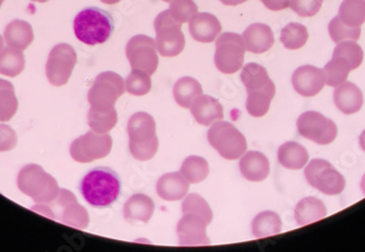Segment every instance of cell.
Returning a JSON list of instances; mask_svg holds the SVG:
<instances>
[{
    "mask_svg": "<svg viewBox=\"0 0 365 252\" xmlns=\"http://www.w3.org/2000/svg\"><path fill=\"white\" fill-rule=\"evenodd\" d=\"M202 94V84L194 78L182 77L174 84V100L182 107L190 108L194 100Z\"/></svg>",
    "mask_w": 365,
    "mask_h": 252,
    "instance_id": "d4e9b609",
    "label": "cell"
},
{
    "mask_svg": "<svg viewBox=\"0 0 365 252\" xmlns=\"http://www.w3.org/2000/svg\"><path fill=\"white\" fill-rule=\"evenodd\" d=\"M155 30L157 34L155 44L161 56L176 57L185 48V36L182 32V24L174 19L170 10L162 11L155 18Z\"/></svg>",
    "mask_w": 365,
    "mask_h": 252,
    "instance_id": "8992f818",
    "label": "cell"
},
{
    "mask_svg": "<svg viewBox=\"0 0 365 252\" xmlns=\"http://www.w3.org/2000/svg\"><path fill=\"white\" fill-rule=\"evenodd\" d=\"M359 142H360L361 149H362L365 152V130L361 133L360 138H359Z\"/></svg>",
    "mask_w": 365,
    "mask_h": 252,
    "instance_id": "7bdbcfd3",
    "label": "cell"
},
{
    "mask_svg": "<svg viewBox=\"0 0 365 252\" xmlns=\"http://www.w3.org/2000/svg\"><path fill=\"white\" fill-rule=\"evenodd\" d=\"M123 212L127 222L148 223L155 212V202L150 196L145 194H134L126 201Z\"/></svg>",
    "mask_w": 365,
    "mask_h": 252,
    "instance_id": "7402d4cb",
    "label": "cell"
},
{
    "mask_svg": "<svg viewBox=\"0 0 365 252\" xmlns=\"http://www.w3.org/2000/svg\"><path fill=\"white\" fill-rule=\"evenodd\" d=\"M180 173L182 174L190 184H199L204 182L210 173L208 162L204 157L192 155L186 157L180 166Z\"/></svg>",
    "mask_w": 365,
    "mask_h": 252,
    "instance_id": "4316f807",
    "label": "cell"
},
{
    "mask_svg": "<svg viewBox=\"0 0 365 252\" xmlns=\"http://www.w3.org/2000/svg\"><path fill=\"white\" fill-rule=\"evenodd\" d=\"M324 0H290V8L303 18H309L319 14Z\"/></svg>",
    "mask_w": 365,
    "mask_h": 252,
    "instance_id": "ab89813d",
    "label": "cell"
},
{
    "mask_svg": "<svg viewBox=\"0 0 365 252\" xmlns=\"http://www.w3.org/2000/svg\"><path fill=\"white\" fill-rule=\"evenodd\" d=\"M24 56L21 53L16 52L14 49H6L3 54L0 55V71L6 75H18L24 68Z\"/></svg>",
    "mask_w": 365,
    "mask_h": 252,
    "instance_id": "f35d334b",
    "label": "cell"
},
{
    "mask_svg": "<svg viewBox=\"0 0 365 252\" xmlns=\"http://www.w3.org/2000/svg\"><path fill=\"white\" fill-rule=\"evenodd\" d=\"M129 149L137 161L145 162L153 159L159 149L157 125L150 114L136 112L127 124Z\"/></svg>",
    "mask_w": 365,
    "mask_h": 252,
    "instance_id": "7a4b0ae2",
    "label": "cell"
},
{
    "mask_svg": "<svg viewBox=\"0 0 365 252\" xmlns=\"http://www.w3.org/2000/svg\"><path fill=\"white\" fill-rule=\"evenodd\" d=\"M304 176L312 187L327 196H337L346 187L344 176L326 159H315L309 162L305 167Z\"/></svg>",
    "mask_w": 365,
    "mask_h": 252,
    "instance_id": "ba28073f",
    "label": "cell"
},
{
    "mask_svg": "<svg viewBox=\"0 0 365 252\" xmlns=\"http://www.w3.org/2000/svg\"><path fill=\"white\" fill-rule=\"evenodd\" d=\"M165 3H171L172 0H163Z\"/></svg>",
    "mask_w": 365,
    "mask_h": 252,
    "instance_id": "c3c4849f",
    "label": "cell"
},
{
    "mask_svg": "<svg viewBox=\"0 0 365 252\" xmlns=\"http://www.w3.org/2000/svg\"><path fill=\"white\" fill-rule=\"evenodd\" d=\"M274 96L267 93H247L246 110L251 116L260 118L267 114Z\"/></svg>",
    "mask_w": 365,
    "mask_h": 252,
    "instance_id": "74e56055",
    "label": "cell"
},
{
    "mask_svg": "<svg viewBox=\"0 0 365 252\" xmlns=\"http://www.w3.org/2000/svg\"><path fill=\"white\" fill-rule=\"evenodd\" d=\"M4 0H0V7H1V5H3Z\"/></svg>",
    "mask_w": 365,
    "mask_h": 252,
    "instance_id": "681fc988",
    "label": "cell"
},
{
    "mask_svg": "<svg viewBox=\"0 0 365 252\" xmlns=\"http://www.w3.org/2000/svg\"><path fill=\"white\" fill-rule=\"evenodd\" d=\"M333 57L344 59L352 71L360 67L364 53L362 47L356 41H344L338 43L337 46L334 49Z\"/></svg>",
    "mask_w": 365,
    "mask_h": 252,
    "instance_id": "1f68e13d",
    "label": "cell"
},
{
    "mask_svg": "<svg viewBox=\"0 0 365 252\" xmlns=\"http://www.w3.org/2000/svg\"><path fill=\"white\" fill-rule=\"evenodd\" d=\"M340 20L346 26L358 28L365 23L364 0H344L338 14Z\"/></svg>",
    "mask_w": 365,
    "mask_h": 252,
    "instance_id": "83f0119b",
    "label": "cell"
},
{
    "mask_svg": "<svg viewBox=\"0 0 365 252\" xmlns=\"http://www.w3.org/2000/svg\"><path fill=\"white\" fill-rule=\"evenodd\" d=\"M120 176L110 167L93 168L80 182L82 196L93 208L112 206L120 196Z\"/></svg>",
    "mask_w": 365,
    "mask_h": 252,
    "instance_id": "6da1fadb",
    "label": "cell"
},
{
    "mask_svg": "<svg viewBox=\"0 0 365 252\" xmlns=\"http://www.w3.org/2000/svg\"><path fill=\"white\" fill-rule=\"evenodd\" d=\"M73 31L76 38L83 44L89 46L104 44L114 31V20L106 10L86 8L76 16Z\"/></svg>",
    "mask_w": 365,
    "mask_h": 252,
    "instance_id": "3957f363",
    "label": "cell"
},
{
    "mask_svg": "<svg viewBox=\"0 0 365 252\" xmlns=\"http://www.w3.org/2000/svg\"><path fill=\"white\" fill-rule=\"evenodd\" d=\"M153 87L149 73L138 69H133L125 80L126 91L131 95L143 96L149 93Z\"/></svg>",
    "mask_w": 365,
    "mask_h": 252,
    "instance_id": "836d02e7",
    "label": "cell"
},
{
    "mask_svg": "<svg viewBox=\"0 0 365 252\" xmlns=\"http://www.w3.org/2000/svg\"><path fill=\"white\" fill-rule=\"evenodd\" d=\"M272 11H281L290 7V0H260Z\"/></svg>",
    "mask_w": 365,
    "mask_h": 252,
    "instance_id": "60d3db41",
    "label": "cell"
},
{
    "mask_svg": "<svg viewBox=\"0 0 365 252\" xmlns=\"http://www.w3.org/2000/svg\"><path fill=\"white\" fill-rule=\"evenodd\" d=\"M241 80L247 93H267L274 98L276 95L274 81L270 79L266 68L258 63H250L244 65Z\"/></svg>",
    "mask_w": 365,
    "mask_h": 252,
    "instance_id": "9a60e30c",
    "label": "cell"
},
{
    "mask_svg": "<svg viewBox=\"0 0 365 252\" xmlns=\"http://www.w3.org/2000/svg\"><path fill=\"white\" fill-rule=\"evenodd\" d=\"M32 1H38V3H46L48 0H32Z\"/></svg>",
    "mask_w": 365,
    "mask_h": 252,
    "instance_id": "bcb514c9",
    "label": "cell"
},
{
    "mask_svg": "<svg viewBox=\"0 0 365 252\" xmlns=\"http://www.w3.org/2000/svg\"><path fill=\"white\" fill-rule=\"evenodd\" d=\"M327 215V209L323 201L314 196H307L297 204L294 209L295 222L300 226L322 220Z\"/></svg>",
    "mask_w": 365,
    "mask_h": 252,
    "instance_id": "603a6c76",
    "label": "cell"
},
{
    "mask_svg": "<svg viewBox=\"0 0 365 252\" xmlns=\"http://www.w3.org/2000/svg\"><path fill=\"white\" fill-rule=\"evenodd\" d=\"M101 1L106 5H115V4L120 3V0H101Z\"/></svg>",
    "mask_w": 365,
    "mask_h": 252,
    "instance_id": "ee69618b",
    "label": "cell"
},
{
    "mask_svg": "<svg viewBox=\"0 0 365 252\" xmlns=\"http://www.w3.org/2000/svg\"><path fill=\"white\" fill-rule=\"evenodd\" d=\"M240 171L243 177L250 182H262L269 176V159L258 151H248L242 155Z\"/></svg>",
    "mask_w": 365,
    "mask_h": 252,
    "instance_id": "d6986e66",
    "label": "cell"
},
{
    "mask_svg": "<svg viewBox=\"0 0 365 252\" xmlns=\"http://www.w3.org/2000/svg\"><path fill=\"white\" fill-rule=\"evenodd\" d=\"M244 44L246 51L253 54H262L274 46V36L269 26L264 23H254L244 31Z\"/></svg>",
    "mask_w": 365,
    "mask_h": 252,
    "instance_id": "e0dca14e",
    "label": "cell"
},
{
    "mask_svg": "<svg viewBox=\"0 0 365 252\" xmlns=\"http://www.w3.org/2000/svg\"><path fill=\"white\" fill-rule=\"evenodd\" d=\"M126 56L131 69H138L153 75L159 65L155 41L150 36H136L127 43Z\"/></svg>",
    "mask_w": 365,
    "mask_h": 252,
    "instance_id": "30bf717a",
    "label": "cell"
},
{
    "mask_svg": "<svg viewBox=\"0 0 365 252\" xmlns=\"http://www.w3.org/2000/svg\"><path fill=\"white\" fill-rule=\"evenodd\" d=\"M245 53V44L240 34L223 33L215 41V67L225 75H233L243 68Z\"/></svg>",
    "mask_w": 365,
    "mask_h": 252,
    "instance_id": "5b68a950",
    "label": "cell"
},
{
    "mask_svg": "<svg viewBox=\"0 0 365 252\" xmlns=\"http://www.w3.org/2000/svg\"><path fill=\"white\" fill-rule=\"evenodd\" d=\"M170 14L178 23L190 22L192 16L198 14V7L194 0H172Z\"/></svg>",
    "mask_w": 365,
    "mask_h": 252,
    "instance_id": "8d00e7d4",
    "label": "cell"
},
{
    "mask_svg": "<svg viewBox=\"0 0 365 252\" xmlns=\"http://www.w3.org/2000/svg\"><path fill=\"white\" fill-rule=\"evenodd\" d=\"M297 127L301 136L319 145H329L337 137V125L321 112H303L297 120Z\"/></svg>",
    "mask_w": 365,
    "mask_h": 252,
    "instance_id": "9c48e42d",
    "label": "cell"
},
{
    "mask_svg": "<svg viewBox=\"0 0 365 252\" xmlns=\"http://www.w3.org/2000/svg\"><path fill=\"white\" fill-rule=\"evenodd\" d=\"M208 225L209 223L200 215L194 213L182 215L176 227L180 246L194 247L210 245V239L207 236Z\"/></svg>",
    "mask_w": 365,
    "mask_h": 252,
    "instance_id": "4fadbf2b",
    "label": "cell"
},
{
    "mask_svg": "<svg viewBox=\"0 0 365 252\" xmlns=\"http://www.w3.org/2000/svg\"><path fill=\"white\" fill-rule=\"evenodd\" d=\"M125 91V81L118 73L106 71L98 75L89 92L91 108L96 110H113Z\"/></svg>",
    "mask_w": 365,
    "mask_h": 252,
    "instance_id": "52a82bcc",
    "label": "cell"
},
{
    "mask_svg": "<svg viewBox=\"0 0 365 252\" xmlns=\"http://www.w3.org/2000/svg\"><path fill=\"white\" fill-rule=\"evenodd\" d=\"M220 1L225 6H237L246 3L248 0H220Z\"/></svg>",
    "mask_w": 365,
    "mask_h": 252,
    "instance_id": "b9f144b4",
    "label": "cell"
},
{
    "mask_svg": "<svg viewBox=\"0 0 365 252\" xmlns=\"http://www.w3.org/2000/svg\"><path fill=\"white\" fill-rule=\"evenodd\" d=\"M323 71L325 75L326 85L337 88L346 81L351 69L344 59L333 57L331 61L326 63Z\"/></svg>",
    "mask_w": 365,
    "mask_h": 252,
    "instance_id": "4dcf8cb0",
    "label": "cell"
},
{
    "mask_svg": "<svg viewBox=\"0 0 365 252\" xmlns=\"http://www.w3.org/2000/svg\"><path fill=\"white\" fill-rule=\"evenodd\" d=\"M278 161L284 167L297 171L307 165L309 162V152L303 145L289 141L279 147Z\"/></svg>",
    "mask_w": 365,
    "mask_h": 252,
    "instance_id": "cb8c5ba5",
    "label": "cell"
},
{
    "mask_svg": "<svg viewBox=\"0 0 365 252\" xmlns=\"http://www.w3.org/2000/svg\"><path fill=\"white\" fill-rule=\"evenodd\" d=\"M113 147L112 137L108 133L90 131L78 139L71 147V153L76 161L81 163L103 159L110 153Z\"/></svg>",
    "mask_w": 365,
    "mask_h": 252,
    "instance_id": "8fae6325",
    "label": "cell"
},
{
    "mask_svg": "<svg viewBox=\"0 0 365 252\" xmlns=\"http://www.w3.org/2000/svg\"><path fill=\"white\" fill-rule=\"evenodd\" d=\"M118 122V112L115 108L110 110H96L91 108L89 112V125L92 130L98 133H108Z\"/></svg>",
    "mask_w": 365,
    "mask_h": 252,
    "instance_id": "d6a6232c",
    "label": "cell"
},
{
    "mask_svg": "<svg viewBox=\"0 0 365 252\" xmlns=\"http://www.w3.org/2000/svg\"><path fill=\"white\" fill-rule=\"evenodd\" d=\"M222 30L217 16L207 12L197 14L190 21V33L197 42L211 43L218 38Z\"/></svg>",
    "mask_w": 365,
    "mask_h": 252,
    "instance_id": "ac0fdd59",
    "label": "cell"
},
{
    "mask_svg": "<svg viewBox=\"0 0 365 252\" xmlns=\"http://www.w3.org/2000/svg\"><path fill=\"white\" fill-rule=\"evenodd\" d=\"M190 110L195 120L202 126H211L215 122L222 120L225 116L220 102L212 96L204 94L194 100Z\"/></svg>",
    "mask_w": 365,
    "mask_h": 252,
    "instance_id": "2e32d148",
    "label": "cell"
},
{
    "mask_svg": "<svg viewBox=\"0 0 365 252\" xmlns=\"http://www.w3.org/2000/svg\"><path fill=\"white\" fill-rule=\"evenodd\" d=\"M190 182L180 173H168L159 178L157 192L165 201H180L187 196Z\"/></svg>",
    "mask_w": 365,
    "mask_h": 252,
    "instance_id": "ffe728a7",
    "label": "cell"
},
{
    "mask_svg": "<svg viewBox=\"0 0 365 252\" xmlns=\"http://www.w3.org/2000/svg\"><path fill=\"white\" fill-rule=\"evenodd\" d=\"M334 100L340 112L346 115L358 112L363 105L362 91L352 82H344L336 88Z\"/></svg>",
    "mask_w": 365,
    "mask_h": 252,
    "instance_id": "44dd1931",
    "label": "cell"
},
{
    "mask_svg": "<svg viewBox=\"0 0 365 252\" xmlns=\"http://www.w3.org/2000/svg\"><path fill=\"white\" fill-rule=\"evenodd\" d=\"M5 38L8 44L16 48L24 49L32 42L33 33L31 26L26 22H11L6 28Z\"/></svg>",
    "mask_w": 365,
    "mask_h": 252,
    "instance_id": "f546056e",
    "label": "cell"
},
{
    "mask_svg": "<svg viewBox=\"0 0 365 252\" xmlns=\"http://www.w3.org/2000/svg\"><path fill=\"white\" fill-rule=\"evenodd\" d=\"M282 222L280 216L272 211H264L256 215L252 223V231L256 238L274 236L281 233Z\"/></svg>",
    "mask_w": 365,
    "mask_h": 252,
    "instance_id": "484cf974",
    "label": "cell"
},
{
    "mask_svg": "<svg viewBox=\"0 0 365 252\" xmlns=\"http://www.w3.org/2000/svg\"><path fill=\"white\" fill-rule=\"evenodd\" d=\"M77 63L75 49L67 44H59L53 48L47 61L46 71L49 81L55 85H63L68 81Z\"/></svg>",
    "mask_w": 365,
    "mask_h": 252,
    "instance_id": "7c38bea8",
    "label": "cell"
},
{
    "mask_svg": "<svg viewBox=\"0 0 365 252\" xmlns=\"http://www.w3.org/2000/svg\"><path fill=\"white\" fill-rule=\"evenodd\" d=\"M208 141L223 159L229 161L241 159L247 151V141L243 133L231 122L223 120L211 125L208 130Z\"/></svg>",
    "mask_w": 365,
    "mask_h": 252,
    "instance_id": "277c9868",
    "label": "cell"
},
{
    "mask_svg": "<svg viewBox=\"0 0 365 252\" xmlns=\"http://www.w3.org/2000/svg\"><path fill=\"white\" fill-rule=\"evenodd\" d=\"M1 46H3V41L0 38V48H1Z\"/></svg>",
    "mask_w": 365,
    "mask_h": 252,
    "instance_id": "7dc6e473",
    "label": "cell"
},
{
    "mask_svg": "<svg viewBox=\"0 0 365 252\" xmlns=\"http://www.w3.org/2000/svg\"><path fill=\"white\" fill-rule=\"evenodd\" d=\"M292 84L297 93L305 98L317 95L326 85L323 69L305 65L293 73Z\"/></svg>",
    "mask_w": 365,
    "mask_h": 252,
    "instance_id": "5bb4252c",
    "label": "cell"
},
{
    "mask_svg": "<svg viewBox=\"0 0 365 252\" xmlns=\"http://www.w3.org/2000/svg\"><path fill=\"white\" fill-rule=\"evenodd\" d=\"M309 40L307 26L301 23H289L281 31L280 41L290 51L302 48Z\"/></svg>",
    "mask_w": 365,
    "mask_h": 252,
    "instance_id": "f1b7e54d",
    "label": "cell"
},
{
    "mask_svg": "<svg viewBox=\"0 0 365 252\" xmlns=\"http://www.w3.org/2000/svg\"><path fill=\"white\" fill-rule=\"evenodd\" d=\"M364 1H365V0H364Z\"/></svg>",
    "mask_w": 365,
    "mask_h": 252,
    "instance_id": "f907efd6",
    "label": "cell"
},
{
    "mask_svg": "<svg viewBox=\"0 0 365 252\" xmlns=\"http://www.w3.org/2000/svg\"><path fill=\"white\" fill-rule=\"evenodd\" d=\"M182 214L186 213H194V214L200 215L205 220L210 224L213 219L212 210L208 202L202 198L200 194H190L185 196L182 204Z\"/></svg>",
    "mask_w": 365,
    "mask_h": 252,
    "instance_id": "d590c367",
    "label": "cell"
},
{
    "mask_svg": "<svg viewBox=\"0 0 365 252\" xmlns=\"http://www.w3.org/2000/svg\"><path fill=\"white\" fill-rule=\"evenodd\" d=\"M328 32H329L330 38L333 40V42L338 44L344 41H358L361 36V26L352 28V26H346L337 16L329 22Z\"/></svg>",
    "mask_w": 365,
    "mask_h": 252,
    "instance_id": "e575fe53",
    "label": "cell"
},
{
    "mask_svg": "<svg viewBox=\"0 0 365 252\" xmlns=\"http://www.w3.org/2000/svg\"><path fill=\"white\" fill-rule=\"evenodd\" d=\"M361 189H362L363 194L365 196V174L362 177V180H361Z\"/></svg>",
    "mask_w": 365,
    "mask_h": 252,
    "instance_id": "f6af8a7d",
    "label": "cell"
}]
</instances>
